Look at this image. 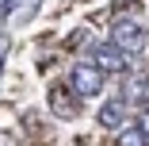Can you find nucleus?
Segmentation results:
<instances>
[{
    "label": "nucleus",
    "mask_w": 149,
    "mask_h": 146,
    "mask_svg": "<svg viewBox=\"0 0 149 146\" xmlns=\"http://www.w3.org/2000/svg\"><path fill=\"white\" fill-rule=\"evenodd\" d=\"M69 85H73V92H77V96H100V92H103V85H107V73L84 58V62H77V66L69 69Z\"/></svg>",
    "instance_id": "obj_2"
},
{
    "label": "nucleus",
    "mask_w": 149,
    "mask_h": 146,
    "mask_svg": "<svg viewBox=\"0 0 149 146\" xmlns=\"http://www.w3.org/2000/svg\"><path fill=\"white\" fill-rule=\"evenodd\" d=\"M115 146H149V142H145V135H141L138 123H126V127L115 131Z\"/></svg>",
    "instance_id": "obj_6"
},
{
    "label": "nucleus",
    "mask_w": 149,
    "mask_h": 146,
    "mask_svg": "<svg viewBox=\"0 0 149 146\" xmlns=\"http://www.w3.org/2000/svg\"><path fill=\"white\" fill-rule=\"evenodd\" d=\"M111 42L126 58H141L149 50V35H145V27L138 23V16H118L115 27H111Z\"/></svg>",
    "instance_id": "obj_1"
},
{
    "label": "nucleus",
    "mask_w": 149,
    "mask_h": 146,
    "mask_svg": "<svg viewBox=\"0 0 149 146\" xmlns=\"http://www.w3.org/2000/svg\"><path fill=\"white\" fill-rule=\"evenodd\" d=\"M138 85H141V92H145V96H149V66H145V69H141V73H138Z\"/></svg>",
    "instance_id": "obj_8"
},
{
    "label": "nucleus",
    "mask_w": 149,
    "mask_h": 146,
    "mask_svg": "<svg viewBox=\"0 0 149 146\" xmlns=\"http://www.w3.org/2000/svg\"><path fill=\"white\" fill-rule=\"evenodd\" d=\"M46 100H50V111H54V115H61V119H73V115L80 111V104H77L80 96L69 89V85H54Z\"/></svg>",
    "instance_id": "obj_5"
},
{
    "label": "nucleus",
    "mask_w": 149,
    "mask_h": 146,
    "mask_svg": "<svg viewBox=\"0 0 149 146\" xmlns=\"http://www.w3.org/2000/svg\"><path fill=\"white\" fill-rule=\"evenodd\" d=\"M126 100L123 96H111V100H103L100 108H96V123L103 127V131H118V127H126Z\"/></svg>",
    "instance_id": "obj_4"
},
{
    "label": "nucleus",
    "mask_w": 149,
    "mask_h": 146,
    "mask_svg": "<svg viewBox=\"0 0 149 146\" xmlns=\"http://www.w3.org/2000/svg\"><path fill=\"white\" fill-rule=\"evenodd\" d=\"M88 62L92 66H100L107 77H115V73H126V66H130V58L118 50L115 42H96L92 50H88Z\"/></svg>",
    "instance_id": "obj_3"
},
{
    "label": "nucleus",
    "mask_w": 149,
    "mask_h": 146,
    "mask_svg": "<svg viewBox=\"0 0 149 146\" xmlns=\"http://www.w3.org/2000/svg\"><path fill=\"white\" fill-rule=\"evenodd\" d=\"M138 127H141V135H145V142H149V96L138 104V119H134Z\"/></svg>",
    "instance_id": "obj_7"
}]
</instances>
